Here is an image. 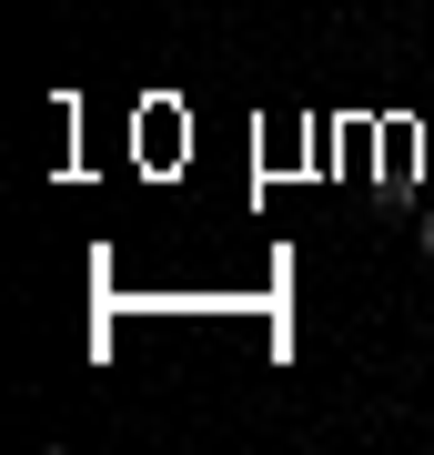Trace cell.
Listing matches in <instances>:
<instances>
[{
    "label": "cell",
    "mask_w": 434,
    "mask_h": 455,
    "mask_svg": "<svg viewBox=\"0 0 434 455\" xmlns=\"http://www.w3.org/2000/svg\"><path fill=\"white\" fill-rule=\"evenodd\" d=\"M414 243H424V253H434V203H424V223H414Z\"/></svg>",
    "instance_id": "obj_1"
}]
</instances>
